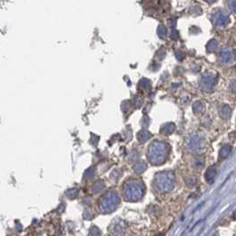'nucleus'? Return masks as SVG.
<instances>
[{"label":"nucleus","mask_w":236,"mask_h":236,"mask_svg":"<svg viewBox=\"0 0 236 236\" xmlns=\"http://www.w3.org/2000/svg\"><path fill=\"white\" fill-rule=\"evenodd\" d=\"M213 21L217 26L225 27L229 21L228 14L224 11H219V12H216L213 16Z\"/></svg>","instance_id":"1"},{"label":"nucleus","mask_w":236,"mask_h":236,"mask_svg":"<svg viewBox=\"0 0 236 236\" xmlns=\"http://www.w3.org/2000/svg\"><path fill=\"white\" fill-rule=\"evenodd\" d=\"M219 60L220 62L227 64L233 61V59L234 58V52L232 49L230 48H225L220 52H219Z\"/></svg>","instance_id":"2"},{"label":"nucleus","mask_w":236,"mask_h":236,"mask_svg":"<svg viewBox=\"0 0 236 236\" xmlns=\"http://www.w3.org/2000/svg\"><path fill=\"white\" fill-rule=\"evenodd\" d=\"M215 76L213 74H207L202 79V86L206 90H212L215 84Z\"/></svg>","instance_id":"3"},{"label":"nucleus","mask_w":236,"mask_h":236,"mask_svg":"<svg viewBox=\"0 0 236 236\" xmlns=\"http://www.w3.org/2000/svg\"><path fill=\"white\" fill-rule=\"evenodd\" d=\"M232 114V109L227 105H225L219 108V116L223 119H228L231 117Z\"/></svg>","instance_id":"4"},{"label":"nucleus","mask_w":236,"mask_h":236,"mask_svg":"<svg viewBox=\"0 0 236 236\" xmlns=\"http://www.w3.org/2000/svg\"><path fill=\"white\" fill-rule=\"evenodd\" d=\"M215 175H216V168H215V166L209 167V169L206 172V179L210 183H212L213 181V179H214V178H215Z\"/></svg>","instance_id":"5"},{"label":"nucleus","mask_w":236,"mask_h":236,"mask_svg":"<svg viewBox=\"0 0 236 236\" xmlns=\"http://www.w3.org/2000/svg\"><path fill=\"white\" fill-rule=\"evenodd\" d=\"M231 150H232V147H231L230 145H224V146L221 148L220 151H219V157H220L221 158L227 157L228 155L231 152Z\"/></svg>","instance_id":"6"},{"label":"nucleus","mask_w":236,"mask_h":236,"mask_svg":"<svg viewBox=\"0 0 236 236\" xmlns=\"http://www.w3.org/2000/svg\"><path fill=\"white\" fill-rule=\"evenodd\" d=\"M218 42L216 41V40H211L209 43H208V44H207V50H208V51H210V52H212L213 50H215L217 48H218Z\"/></svg>","instance_id":"7"},{"label":"nucleus","mask_w":236,"mask_h":236,"mask_svg":"<svg viewBox=\"0 0 236 236\" xmlns=\"http://www.w3.org/2000/svg\"><path fill=\"white\" fill-rule=\"evenodd\" d=\"M231 90L234 94L236 95V81L233 82L231 84Z\"/></svg>","instance_id":"8"},{"label":"nucleus","mask_w":236,"mask_h":236,"mask_svg":"<svg viewBox=\"0 0 236 236\" xmlns=\"http://www.w3.org/2000/svg\"><path fill=\"white\" fill-rule=\"evenodd\" d=\"M230 6H231V9L234 11V12H236V1H234V2H231L230 4Z\"/></svg>","instance_id":"9"},{"label":"nucleus","mask_w":236,"mask_h":236,"mask_svg":"<svg viewBox=\"0 0 236 236\" xmlns=\"http://www.w3.org/2000/svg\"><path fill=\"white\" fill-rule=\"evenodd\" d=\"M234 218H236V211L234 212Z\"/></svg>","instance_id":"10"}]
</instances>
